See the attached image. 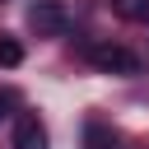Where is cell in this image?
Returning <instances> with one entry per match:
<instances>
[{"label": "cell", "instance_id": "obj_1", "mask_svg": "<svg viewBox=\"0 0 149 149\" xmlns=\"http://www.w3.org/2000/svg\"><path fill=\"white\" fill-rule=\"evenodd\" d=\"M88 65L102 74H140V56L116 42H88Z\"/></svg>", "mask_w": 149, "mask_h": 149}, {"label": "cell", "instance_id": "obj_6", "mask_svg": "<svg viewBox=\"0 0 149 149\" xmlns=\"http://www.w3.org/2000/svg\"><path fill=\"white\" fill-rule=\"evenodd\" d=\"M19 61H23V47L9 33H0V65H19Z\"/></svg>", "mask_w": 149, "mask_h": 149}, {"label": "cell", "instance_id": "obj_2", "mask_svg": "<svg viewBox=\"0 0 149 149\" xmlns=\"http://www.w3.org/2000/svg\"><path fill=\"white\" fill-rule=\"evenodd\" d=\"M28 28H33L37 37H61V33L70 28V14H65L61 0H33V5H28Z\"/></svg>", "mask_w": 149, "mask_h": 149}, {"label": "cell", "instance_id": "obj_5", "mask_svg": "<svg viewBox=\"0 0 149 149\" xmlns=\"http://www.w3.org/2000/svg\"><path fill=\"white\" fill-rule=\"evenodd\" d=\"M84 149H112V130L102 121H88L84 126Z\"/></svg>", "mask_w": 149, "mask_h": 149}, {"label": "cell", "instance_id": "obj_7", "mask_svg": "<svg viewBox=\"0 0 149 149\" xmlns=\"http://www.w3.org/2000/svg\"><path fill=\"white\" fill-rule=\"evenodd\" d=\"M9 112H14V93H5V88H0V121H5Z\"/></svg>", "mask_w": 149, "mask_h": 149}, {"label": "cell", "instance_id": "obj_4", "mask_svg": "<svg viewBox=\"0 0 149 149\" xmlns=\"http://www.w3.org/2000/svg\"><path fill=\"white\" fill-rule=\"evenodd\" d=\"M112 14L126 23H144L149 19V0H112Z\"/></svg>", "mask_w": 149, "mask_h": 149}, {"label": "cell", "instance_id": "obj_3", "mask_svg": "<svg viewBox=\"0 0 149 149\" xmlns=\"http://www.w3.org/2000/svg\"><path fill=\"white\" fill-rule=\"evenodd\" d=\"M9 149H47V126H42L37 116H19Z\"/></svg>", "mask_w": 149, "mask_h": 149}]
</instances>
